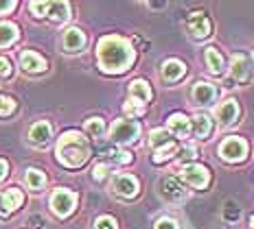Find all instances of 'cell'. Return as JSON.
Masks as SVG:
<instances>
[{
	"instance_id": "obj_1",
	"label": "cell",
	"mask_w": 254,
	"mask_h": 229,
	"mask_svg": "<svg viewBox=\"0 0 254 229\" xmlns=\"http://www.w3.org/2000/svg\"><path fill=\"white\" fill-rule=\"evenodd\" d=\"M99 66L105 72H125L127 68L134 63V48L129 46V42L123 40L119 35H108L99 42L97 48Z\"/></svg>"
},
{
	"instance_id": "obj_2",
	"label": "cell",
	"mask_w": 254,
	"mask_h": 229,
	"mask_svg": "<svg viewBox=\"0 0 254 229\" xmlns=\"http://www.w3.org/2000/svg\"><path fill=\"white\" fill-rule=\"evenodd\" d=\"M90 157L88 140L77 131L64 133L57 142V159L68 168H77Z\"/></svg>"
},
{
	"instance_id": "obj_3",
	"label": "cell",
	"mask_w": 254,
	"mask_h": 229,
	"mask_svg": "<svg viewBox=\"0 0 254 229\" xmlns=\"http://www.w3.org/2000/svg\"><path fill=\"white\" fill-rule=\"evenodd\" d=\"M140 133V125L136 120H116L112 125V129H110V137H112L114 142H119V144H129V142H134L136 137H138Z\"/></svg>"
},
{
	"instance_id": "obj_4",
	"label": "cell",
	"mask_w": 254,
	"mask_h": 229,
	"mask_svg": "<svg viewBox=\"0 0 254 229\" xmlns=\"http://www.w3.org/2000/svg\"><path fill=\"white\" fill-rule=\"evenodd\" d=\"M75 205H77L75 192H70V190H66V188L55 190L51 196V207L57 216H68L72 210H75Z\"/></svg>"
},
{
	"instance_id": "obj_5",
	"label": "cell",
	"mask_w": 254,
	"mask_h": 229,
	"mask_svg": "<svg viewBox=\"0 0 254 229\" xmlns=\"http://www.w3.org/2000/svg\"><path fill=\"white\" fill-rule=\"evenodd\" d=\"M219 155L226 162H241L248 155V142L241 137H226L219 146Z\"/></svg>"
},
{
	"instance_id": "obj_6",
	"label": "cell",
	"mask_w": 254,
	"mask_h": 229,
	"mask_svg": "<svg viewBox=\"0 0 254 229\" xmlns=\"http://www.w3.org/2000/svg\"><path fill=\"white\" fill-rule=\"evenodd\" d=\"M182 177L189 181L190 185H195V188H206L210 181V175L208 170H206L204 166H199V164H189V166L182 168Z\"/></svg>"
},
{
	"instance_id": "obj_7",
	"label": "cell",
	"mask_w": 254,
	"mask_h": 229,
	"mask_svg": "<svg viewBox=\"0 0 254 229\" xmlns=\"http://www.w3.org/2000/svg\"><path fill=\"white\" fill-rule=\"evenodd\" d=\"M114 192L131 199V196L138 194V179H136L134 175H116L114 177Z\"/></svg>"
},
{
	"instance_id": "obj_8",
	"label": "cell",
	"mask_w": 254,
	"mask_h": 229,
	"mask_svg": "<svg viewBox=\"0 0 254 229\" xmlns=\"http://www.w3.org/2000/svg\"><path fill=\"white\" fill-rule=\"evenodd\" d=\"M189 31H190V35L193 37H206L210 33V22H208V18L202 13V11H193L190 13V18H189Z\"/></svg>"
},
{
	"instance_id": "obj_9",
	"label": "cell",
	"mask_w": 254,
	"mask_h": 229,
	"mask_svg": "<svg viewBox=\"0 0 254 229\" xmlns=\"http://www.w3.org/2000/svg\"><path fill=\"white\" fill-rule=\"evenodd\" d=\"M22 192L20 190H7V192H0V214L2 216H7V214H11V212L15 210V207H20V203H22Z\"/></svg>"
},
{
	"instance_id": "obj_10",
	"label": "cell",
	"mask_w": 254,
	"mask_h": 229,
	"mask_svg": "<svg viewBox=\"0 0 254 229\" xmlns=\"http://www.w3.org/2000/svg\"><path fill=\"white\" fill-rule=\"evenodd\" d=\"M20 66H22L26 72H44L46 70L44 57L38 55V52H33V50L22 52V57H20Z\"/></svg>"
},
{
	"instance_id": "obj_11",
	"label": "cell",
	"mask_w": 254,
	"mask_h": 229,
	"mask_svg": "<svg viewBox=\"0 0 254 229\" xmlns=\"http://www.w3.org/2000/svg\"><path fill=\"white\" fill-rule=\"evenodd\" d=\"M83 46H86V35H83V31L72 26V29H68L66 33H64V48L66 50L77 52V50H81Z\"/></svg>"
},
{
	"instance_id": "obj_12",
	"label": "cell",
	"mask_w": 254,
	"mask_h": 229,
	"mask_svg": "<svg viewBox=\"0 0 254 229\" xmlns=\"http://www.w3.org/2000/svg\"><path fill=\"white\" fill-rule=\"evenodd\" d=\"M160 192L169 201H178V199H182V196H184V188H182V183H180L178 179L165 177L160 181Z\"/></svg>"
},
{
	"instance_id": "obj_13",
	"label": "cell",
	"mask_w": 254,
	"mask_h": 229,
	"mask_svg": "<svg viewBox=\"0 0 254 229\" xmlns=\"http://www.w3.org/2000/svg\"><path fill=\"white\" fill-rule=\"evenodd\" d=\"M237 116H239V105H237L235 98L224 100V103L219 105V109H217V118H219L221 125H230V122H235Z\"/></svg>"
},
{
	"instance_id": "obj_14",
	"label": "cell",
	"mask_w": 254,
	"mask_h": 229,
	"mask_svg": "<svg viewBox=\"0 0 254 229\" xmlns=\"http://www.w3.org/2000/svg\"><path fill=\"white\" fill-rule=\"evenodd\" d=\"M169 131L178 137H187L190 133V120L184 114H173L169 118Z\"/></svg>"
},
{
	"instance_id": "obj_15",
	"label": "cell",
	"mask_w": 254,
	"mask_h": 229,
	"mask_svg": "<svg viewBox=\"0 0 254 229\" xmlns=\"http://www.w3.org/2000/svg\"><path fill=\"white\" fill-rule=\"evenodd\" d=\"M193 98L199 105H210L217 98V90L210 83H195L193 88Z\"/></svg>"
},
{
	"instance_id": "obj_16",
	"label": "cell",
	"mask_w": 254,
	"mask_h": 229,
	"mask_svg": "<svg viewBox=\"0 0 254 229\" xmlns=\"http://www.w3.org/2000/svg\"><path fill=\"white\" fill-rule=\"evenodd\" d=\"M29 137H31L33 144H46V142L51 140V125L46 120L35 122V125L31 127V131H29Z\"/></svg>"
},
{
	"instance_id": "obj_17",
	"label": "cell",
	"mask_w": 254,
	"mask_h": 229,
	"mask_svg": "<svg viewBox=\"0 0 254 229\" xmlns=\"http://www.w3.org/2000/svg\"><path fill=\"white\" fill-rule=\"evenodd\" d=\"M230 72L232 77L237 79V81H243V79H248V74H250V59L243 55H235L230 61Z\"/></svg>"
},
{
	"instance_id": "obj_18",
	"label": "cell",
	"mask_w": 254,
	"mask_h": 229,
	"mask_svg": "<svg viewBox=\"0 0 254 229\" xmlns=\"http://www.w3.org/2000/svg\"><path fill=\"white\" fill-rule=\"evenodd\" d=\"M46 15L53 22H66L68 15H70V7H68V2H49Z\"/></svg>"
},
{
	"instance_id": "obj_19",
	"label": "cell",
	"mask_w": 254,
	"mask_h": 229,
	"mask_svg": "<svg viewBox=\"0 0 254 229\" xmlns=\"http://www.w3.org/2000/svg\"><path fill=\"white\" fill-rule=\"evenodd\" d=\"M184 63L182 61H178V59H169L165 66H162V77L167 79V81H178L180 77L184 74Z\"/></svg>"
},
{
	"instance_id": "obj_20",
	"label": "cell",
	"mask_w": 254,
	"mask_h": 229,
	"mask_svg": "<svg viewBox=\"0 0 254 229\" xmlns=\"http://www.w3.org/2000/svg\"><path fill=\"white\" fill-rule=\"evenodd\" d=\"M129 94H131V98L140 100L142 105H145L147 100L151 98V90H149V85H147L145 81H140V79H136V81L129 85Z\"/></svg>"
},
{
	"instance_id": "obj_21",
	"label": "cell",
	"mask_w": 254,
	"mask_h": 229,
	"mask_svg": "<svg viewBox=\"0 0 254 229\" xmlns=\"http://www.w3.org/2000/svg\"><path fill=\"white\" fill-rule=\"evenodd\" d=\"M15 37H18V26L11 22H0V48L13 44Z\"/></svg>"
},
{
	"instance_id": "obj_22",
	"label": "cell",
	"mask_w": 254,
	"mask_h": 229,
	"mask_svg": "<svg viewBox=\"0 0 254 229\" xmlns=\"http://www.w3.org/2000/svg\"><path fill=\"white\" fill-rule=\"evenodd\" d=\"M190 122H193L195 137H206L210 133V120H208V116L206 114H195V118Z\"/></svg>"
},
{
	"instance_id": "obj_23",
	"label": "cell",
	"mask_w": 254,
	"mask_h": 229,
	"mask_svg": "<svg viewBox=\"0 0 254 229\" xmlns=\"http://www.w3.org/2000/svg\"><path fill=\"white\" fill-rule=\"evenodd\" d=\"M206 63H208V70L213 74H221L224 72V59L217 52V48H206Z\"/></svg>"
},
{
	"instance_id": "obj_24",
	"label": "cell",
	"mask_w": 254,
	"mask_h": 229,
	"mask_svg": "<svg viewBox=\"0 0 254 229\" xmlns=\"http://www.w3.org/2000/svg\"><path fill=\"white\" fill-rule=\"evenodd\" d=\"M44 183H46V177H44V173H40V170H35V168H29L26 170V185H29L31 190H42L44 188Z\"/></svg>"
},
{
	"instance_id": "obj_25",
	"label": "cell",
	"mask_w": 254,
	"mask_h": 229,
	"mask_svg": "<svg viewBox=\"0 0 254 229\" xmlns=\"http://www.w3.org/2000/svg\"><path fill=\"white\" fill-rule=\"evenodd\" d=\"M173 153H178V144H176V142H167V144H162L156 153H153V162H156V164H162L165 159L171 157Z\"/></svg>"
},
{
	"instance_id": "obj_26",
	"label": "cell",
	"mask_w": 254,
	"mask_h": 229,
	"mask_svg": "<svg viewBox=\"0 0 254 229\" xmlns=\"http://www.w3.org/2000/svg\"><path fill=\"white\" fill-rule=\"evenodd\" d=\"M86 131H88L92 137H101L103 133H105L103 120H101V118H90V120H86Z\"/></svg>"
},
{
	"instance_id": "obj_27",
	"label": "cell",
	"mask_w": 254,
	"mask_h": 229,
	"mask_svg": "<svg viewBox=\"0 0 254 229\" xmlns=\"http://www.w3.org/2000/svg\"><path fill=\"white\" fill-rule=\"evenodd\" d=\"M123 109H125V114L129 116V120H131L134 116H140L142 111H145V105H142L140 100H136V98H129V100L125 103V107H123Z\"/></svg>"
},
{
	"instance_id": "obj_28",
	"label": "cell",
	"mask_w": 254,
	"mask_h": 229,
	"mask_svg": "<svg viewBox=\"0 0 254 229\" xmlns=\"http://www.w3.org/2000/svg\"><path fill=\"white\" fill-rule=\"evenodd\" d=\"M15 109V100L11 96H0V116H9Z\"/></svg>"
},
{
	"instance_id": "obj_29",
	"label": "cell",
	"mask_w": 254,
	"mask_h": 229,
	"mask_svg": "<svg viewBox=\"0 0 254 229\" xmlns=\"http://www.w3.org/2000/svg\"><path fill=\"white\" fill-rule=\"evenodd\" d=\"M167 137H169V133L165 129H153L151 131V144L153 146H162V144H167Z\"/></svg>"
},
{
	"instance_id": "obj_30",
	"label": "cell",
	"mask_w": 254,
	"mask_h": 229,
	"mask_svg": "<svg viewBox=\"0 0 254 229\" xmlns=\"http://www.w3.org/2000/svg\"><path fill=\"white\" fill-rule=\"evenodd\" d=\"M97 229H119V227H116V221L112 216H101L97 221Z\"/></svg>"
},
{
	"instance_id": "obj_31",
	"label": "cell",
	"mask_w": 254,
	"mask_h": 229,
	"mask_svg": "<svg viewBox=\"0 0 254 229\" xmlns=\"http://www.w3.org/2000/svg\"><path fill=\"white\" fill-rule=\"evenodd\" d=\"M156 229H178V223L173 218H160L156 223Z\"/></svg>"
},
{
	"instance_id": "obj_32",
	"label": "cell",
	"mask_w": 254,
	"mask_h": 229,
	"mask_svg": "<svg viewBox=\"0 0 254 229\" xmlns=\"http://www.w3.org/2000/svg\"><path fill=\"white\" fill-rule=\"evenodd\" d=\"M46 7H49V2H31V11L35 15H46Z\"/></svg>"
},
{
	"instance_id": "obj_33",
	"label": "cell",
	"mask_w": 254,
	"mask_h": 229,
	"mask_svg": "<svg viewBox=\"0 0 254 229\" xmlns=\"http://www.w3.org/2000/svg\"><path fill=\"white\" fill-rule=\"evenodd\" d=\"M92 173H94V179H103L108 175V164H97Z\"/></svg>"
},
{
	"instance_id": "obj_34",
	"label": "cell",
	"mask_w": 254,
	"mask_h": 229,
	"mask_svg": "<svg viewBox=\"0 0 254 229\" xmlns=\"http://www.w3.org/2000/svg\"><path fill=\"white\" fill-rule=\"evenodd\" d=\"M9 74H11V63L4 57H0V77H9Z\"/></svg>"
},
{
	"instance_id": "obj_35",
	"label": "cell",
	"mask_w": 254,
	"mask_h": 229,
	"mask_svg": "<svg viewBox=\"0 0 254 229\" xmlns=\"http://www.w3.org/2000/svg\"><path fill=\"white\" fill-rule=\"evenodd\" d=\"M112 155H114V159L119 164H129L131 162V155L127 151H119V153H112Z\"/></svg>"
},
{
	"instance_id": "obj_36",
	"label": "cell",
	"mask_w": 254,
	"mask_h": 229,
	"mask_svg": "<svg viewBox=\"0 0 254 229\" xmlns=\"http://www.w3.org/2000/svg\"><path fill=\"white\" fill-rule=\"evenodd\" d=\"M195 155H197V148L195 146H184L182 148V159H193Z\"/></svg>"
},
{
	"instance_id": "obj_37",
	"label": "cell",
	"mask_w": 254,
	"mask_h": 229,
	"mask_svg": "<svg viewBox=\"0 0 254 229\" xmlns=\"http://www.w3.org/2000/svg\"><path fill=\"white\" fill-rule=\"evenodd\" d=\"M11 9H15L13 0H9V2H0V13H7V11H11Z\"/></svg>"
},
{
	"instance_id": "obj_38",
	"label": "cell",
	"mask_w": 254,
	"mask_h": 229,
	"mask_svg": "<svg viewBox=\"0 0 254 229\" xmlns=\"http://www.w3.org/2000/svg\"><path fill=\"white\" fill-rule=\"evenodd\" d=\"M7 162H4V159H0V179H4V175H7Z\"/></svg>"
},
{
	"instance_id": "obj_39",
	"label": "cell",
	"mask_w": 254,
	"mask_h": 229,
	"mask_svg": "<svg viewBox=\"0 0 254 229\" xmlns=\"http://www.w3.org/2000/svg\"><path fill=\"white\" fill-rule=\"evenodd\" d=\"M252 229H254V218H252Z\"/></svg>"
},
{
	"instance_id": "obj_40",
	"label": "cell",
	"mask_w": 254,
	"mask_h": 229,
	"mask_svg": "<svg viewBox=\"0 0 254 229\" xmlns=\"http://www.w3.org/2000/svg\"><path fill=\"white\" fill-rule=\"evenodd\" d=\"M252 57H254V55H252Z\"/></svg>"
}]
</instances>
